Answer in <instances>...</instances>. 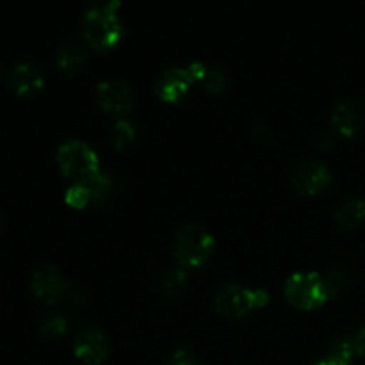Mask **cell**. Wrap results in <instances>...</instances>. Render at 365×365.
Segmentation results:
<instances>
[{"instance_id":"cell-1","label":"cell","mask_w":365,"mask_h":365,"mask_svg":"<svg viewBox=\"0 0 365 365\" xmlns=\"http://www.w3.org/2000/svg\"><path fill=\"white\" fill-rule=\"evenodd\" d=\"M120 2H98L88 7L82 20V34L89 45L96 48H109L116 45L118 39L123 34V24L118 14Z\"/></svg>"},{"instance_id":"cell-2","label":"cell","mask_w":365,"mask_h":365,"mask_svg":"<svg viewBox=\"0 0 365 365\" xmlns=\"http://www.w3.org/2000/svg\"><path fill=\"white\" fill-rule=\"evenodd\" d=\"M214 248V235L203 225L187 223L178 228L173 253L184 266H200Z\"/></svg>"},{"instance_id":"cell-3","label":"cell","mask_w":365,"mask_h":365,"mask_svg":"<svg viewBox=\"0 0 365 365\" xmlns=\"http://www.w3.org/2000/svg\"><path fill=\"white\" fill-rule=\"evenodd\" d=\"M285 296L302 309H316L327 302L330 289L317 271H296L285 280Z\"/></svg>"},{"instance_id":"cell-4","label":"cell","mask_w":365,"mask_h":365,"mask_svg":"<svg viewBox=\"0 0 365 365\" xmlns=\"http://www.w3.org/2000/svg\"><path fill=\"white\" fill-rule=\"evenodd\" d=\"M269 299L266 289H252L241 284H225L214 296V305L225 316H245L255 307L264 305Z\"/></svg>"},{"instance_id":"cell-5","label":"cell","mask_w":365,"mask_h":365,"mask_svg":"<svg viewBox=\"0 0 365 365\" xmlns=\"http://www.w3.org/2000/svg\"><path fill=\"white\" fill-rule=\"evenodd\" d=\"M57 163L64 173L78 180L96 173L100 166L98 153L81 139H68L61 143L57 148Z\"/></svg>"},{"instance_id":"cell-6","label":"cell","mask_w":365,"mask_h":365,"mask_svg":"<svg viewBox=\"0 0 365 365\" xmlns=\"http://www.w3.org/2000/svg\"><path fill=\"white\" fill-rule=\"evenodd\" d=\"M292 184L296 189L305 195H316V192L323 191L331 180L330 168L327 164L319 163V160L305 159L299 160L292 168Z\"/></svg>"},{"instance_id":"cell-7","label":"cell","mask_w":365,"mask_h":365,"mask_svg":"<svg viewBox=\"0 0 365 365\" xmlns=\"http://www.w3.org/2000/svg\"><path fill=\"white\" fill-rule=\"evenodd\" d=\"M73 351L86 364H98L106 359L109 351V341L102 330L95 327H86L75 335Z\"/></svg>"},{"instance_id":"cell-8","label":"cell","mask_w":365,"mask_h":365,"mask_svg":"<svg viewBox=\"0 0 365 365\" xmlns=\"http://www.w3.org/2000/svg\"><path fill=\"white\" fill-rule=\"evenodd\" d=\"M100 106L113 114H125L134 106V91L121 81H102L96 86Z\"/></svg>"},{"instance_id":"cell-9","label":"cell","mask_w":365,"mask_h":365,"mask_svg":"<svg viewBox=\"0 0 365 365\" xmlns=\"http://www.w3.org/2000/svg\"><path fill=\"white\" fill-rule=\"evenodd\" d=\"M31 287L38 298L52 303L57 302V299L66 292L68 282L56 266L46 264V266L38 267V269L32 273Z\"/></svg>"},{"instance_id":"cell-10","label":"cell","mask_w":365,"mask_h":365,"mask_svg":"<svg viewBox=\"0 0 365 365\" xmlns=\"http://www.w3.org/2000/svg\"><path fill=\"white\" fill-rule=\"evenodd\" d=\"M192 77L189 73L187 66H173L164 70L163 73L159 75L155 82V91L160 98L168 100V102H177L180 100L182 95H185L191 86Z\"/></svg>"},{"instance_id":"cell-11","label":"cell","mask_w":365,"mask_h":365,"mask_svg":"<svg viewBox=\"0 0 365 365\" xmlns=\"http://www.w3.org/2000/svg\"><path fill=\"white\" fill-rule=\"evenodd\" d=\"M43 86V73L32 61H21L11 70L9 88L18 95H31Z\"/></svg>"},{"instance_id":"cell-12","label":"cell","mask_w":365,"mask_h":365,"mask_svg":"<svg viewBox=\"0 0 365 365\" xmlns=\"http://www.w3.org/2000/svg\"><path fill=\"white\" fill-rule=\"evenodd\" d=\"M331 121H334L335 128L341 130L342 134H356L360 128V123H362V113H360L359 103L353 98L339 100L334 113H331Z\"/></svg>"},{"instance_id":"cell-13","label":"cell","mask_w":365,"mask_h":365,"mask_svg":"<svg viewBox=\"0 0 365 365\" xmlns=\"http://www.w3.org/2000/svg\"><path fill=\"white\" fill-rule=\"evenodd\" d=\"M365 220V198H348L337 209V221L344 227H355Z\"/></svg>"},{"instance_id":"cell-14","label":"cell","mask_w":365,"mask_h":365,"mask_svg":"<svg viewBox=\"0 0 365 365\" xmlns=\"http://www.w3.org/2000/svg\"><path fill=\"white\" fill-rule=\"evenodd\" d=\"M86 61V52L81 45L77 43H66L59 48L57 52V63L63 70L66 71H75L84 64Z\"/></svg>"},{"instance_id":"cell-15","label":"cell","mask_w":365,"mask_h":365,"mask_svg":"<svg viewBox=\"0 0 365 365\" xmlns=\"http://www.w3.org/2000/svg\"><path fill=\"white\" fill-rule=\"evenodd\" d=\"M81 182H84V185L88 187L89 195H91V200H103L107 198V195L113 189V178L107 171H96V173L89 175V177L82 178Z\"/></svg>"},{"instance_id":"cell-16","label":"cell","mask_w":365,"mask_h":365,"mask_svg":"<svg viewBox=\"0 0 365 365\" xmlns=\"http://www.w3.org/2000/svg\"><path fill=\"white\" fill-rule=\"evenodd\" d=\"M356 355L355 346H353V339L341 337L330 346L327 353V360H330L335 365H351L353 356Z\"/></svg>"},{"instance_id":"cell-17","label":"cell","mask_w":365,"mask_h":365,"mask_svg":"<svg viewBox=\"0 0 365 365\" xmlns=\"http://www.w3.org/2000/svg\"><path fill=\"white\" fill-rule=\"evenodd\" d=\"M68 328V317L63 312H48L41 319L39 324V330L41 334H45L46 337H57V335L63 334Z\"/></svg>"},{"instance_id":"cell-18","label":"cell","mask_w":365,"mask_h":365,"mask_svg":"<svg viewBox=\"0 0 365 365\" xmlns=\"http://www.w3.org/2000/svg\"><path fill=\"white\" fill-rule=\"evenodd\" d=\"M185 278H187V273L184 267H171V269L164 271V274L160 277V289L168 294H175L185 284Z\"/></svg>"},{"instance_id":"cell-19","label":"cell","mask_w":365,"mask_h":365,"mask_svg":"<svg viewBox=\"0 0 365 365\" xmlns=\"http://www.w3.org/2000/svg\"><path fill=\"white\" fill-rule=\"evenodd\" d=\"M110 135H113V141L116 146L128 145V143H132L135 139L134 123L130 120H127V118H121V120H118L114 123Z\"/></svg>"},{"instance_id":"cell-20","label":"cell","mask_w":365,"mask_h":365,"mask_svg":"<svg viewBox=\"0 0 365 365\" xmlns=\"http://www.w3.org/2000/svg\"><path fill=\"white\" fill-rule=\"evenodd\" d=\"M89 200H91V195H89V191H88V187L84 185V182L77 180L75 184H71L70 187L66 189V202L70 203V205L84 207Z\"/></svg>"},{"instance_id":"cell-21","label":"cell","mask_w":365,"mask_h":365,"mask_svg":"<svg viewBox=\"0 0 365 365\" xmlns=\"http://www.w3.org/2000/svg\"><path fill=\"white\" fill-rule=\"evenodd\" d=\"M203 84L207 86V89H210V91L217 93L221 91V89L227 86V75H225V71L221 70V68H207L205 71V77L202 78Z\"/></svg>"},{"instance_id":"cell-22","label":"cell","mask_w":365,"mask_h":365,"mask_svg":"<svg viewBox=\"0 0 365 365\" xmlns=\"http://www.w3.org/2000/svg\"><path fill=\"white\" fill-rule=\"evenodd\" d=\"M166 365H198V360H196V356L192 355L191 351H187V349H178V351H175L173 355L170 356Z\"/></svg>"},{"instance_id":"cell-23","label":"cell","mask_w":365,"mask_h":365,"mask_svg":"<svg viewBox=\"0 0 365 365\" xmlns=\"http://www.w3.org/2000/svg\"><path fill=\"white\" fill-rule=\"evenodd\" d=\"M187 70H189V73H191L192 81H196V78L205 77L207 68H205V64L200 63V61H192V63L187 64Z\"/></svg>"},{"instance_id":"cell-24","label":"cell","mask_w":365,"mask_h":365,"mask_svg":"<svg viewBox=\"0 0 365 365\" xmlns=\"http://www.w3.org/2000/svg\"><path fill=\"white\" fill-rule=\"evenodd\" d=\"M353 346H355L356 355H364L365 356V324L360 328L359 331L353 337Z\"/></svg>"},{"instance_id":"cell-25","label":"cell","mask_w":365,"mask_h":365,"mask_svg":"<svg viewBox=\"0 0 365 365\" xmlns=\"http://www.w3.org/2000/svg\"><path fill=\"white\" fill-rule=\"evenodd\" d=\"M312 365H335V364H331L330 360L324 359V360H319V362H316V364H312Z\"/></svg>"}]
</instances>
